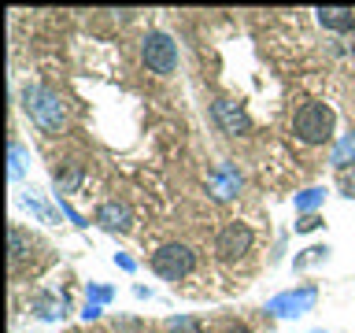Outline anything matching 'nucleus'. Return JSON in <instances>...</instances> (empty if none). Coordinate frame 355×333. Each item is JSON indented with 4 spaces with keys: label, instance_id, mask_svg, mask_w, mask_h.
<instances>
[{
    "label": "nucleus",
    "instance_id": "f257e3e1",
    "mask_svg": "<svg viewBox=\"0 0 355 333\" xmlns=\"http://www.w3.org/2000/svg\"><path fill=\"white\" fill-rule=\"evenodd\" d=\"M22 111L30 115V122L44 133H60L67 126V104L63 96L49 85H26L22 89Z\"/></svg>",
    "mask_w": 355,
    "mask_h": 333
},
{
    "label": "nucleus",
    "instance_id": "f03ea898",
    "mask_svg": "<svg viewBox=\"0 0 355 333\" xmlns=\"http://www.w3.org/2000/svg\"><path fill=\"white\" fill-rule=\"evenodd\" d=\"M333 119H337V115H333L329 104H318V100L300 104L296 115H293L296 141H304V144H326L333 137Z\"/></svg>",
    "mask_w": 355,
    "mask_h": 333
},
{
    "label": "nucleus",
    "instance_id": "7ed1b4c3",
    "mask_svg": "<svg viewBox=\"0 0 355 333\" xmlns=\"http://www.w3.org/2000/svg\"><path fill=\"white\" fill-rule=\"evenodd\" d=\"M193 266H196V252L182 241H171V244H163V248L152 252V271L159 274L163 282H178V278L193 274Z\"/></svg>",
    "mask_w": 355,
    "mask_h": 333
},
{
    "label": "nucleus",
    "instance_id": "20e7f679",
    "mask_svg": "<svg viewBox=\"0 0 355 333\" xmlns=\"http://www.w3.org/2000/svg\"><path fill=\"white\" fill-rule=\"evenodd\" d=\"M141 60H144V67H148L152 74H159V78L174 74L178 71V44H174V37L163 33V30H152L148 37L141 41Z\"/></svg>",
    "mask_w": 355,
    "mask_h": 333
},
{
    "label": "nucleus",
    "instance_id": "39448f33",
    "mask_svg": "<svg viewBox=\"0 0 355 333\" xmlns=\"http://www.w3.org/2000/svg\"><path fill=\"white\" fill-rule=\"evenodd\" d=\"M318 300V289L315 285H300V289H288V293H277L266 300V315L274 318H296V315H307Z\"/></svg>",
    "mask_w": 355,
    "mask_h": 333
},
{
    "label": "nucleus",
    "instance_id": "423d86ee",
    "mask_svg": "<svg viewBox=\"0 0 355 333\" xmlns=\"http://www.w3.org/2000/svg\"><path fill=\"white\" fill-rule=\"evenodd\" d=\"M252 252V230L244 226V222H226L218 233H215V255L218 259H244V255Z\"/></svg>",
    "mask_w": 355,
    "mask_h": 333
},
{
    "label": "nucleus",
    "instance_id": "0eeeda50",
    "mask_svg": "<svg viewBox=\"0 0 355 333\" xmlns=\"http://www.w3.org/2000/svg\"><path fill=\"white\" fill-rule=\"evenodd\" d=\"M211 115H215V126L226 133V137H244V133L252 130V119H248V111H244L237 100H215L211 104Z\"/></svg>",
    "mask_w": 355,
    "mask_h": 333
},
{
    "label": "nucleus",
    "instance_id": "6e6552de",
    "mask_svg": "<svg viewBox=\"0 0 355 333\" xmlns=\"http://www.w3.org/2000/svg\"><path fill=\"white\" fill-rule=\"evenodd\" d=\"M207 193L215 196V200H222V204L233 200V196L241 193V171L233 163H218L215 171L207 174Z\"/></svg>",
    "mask_w": 355,
    "mask_h": 333
},
{
    "label": "nucleus",
    "instance_id": "1a4fd4ad",
    "mask_svg": "<svg viewBox=\"0 0 355 333\" xmlns=\"http://www.w3.org/2000/svg\"><path fill=\"white\" fill-rule=\"evenodd\" d=\"M96 222L107 233H130L133 230V211L126 204H119V200H107V204L96 207Z\"/></svg>",
    "mask_w": 355,
    "mask_h": 333
},
{
    "label": "nucleus",
    "instance_id": "9d476101",
    "mask_svg": "<svg viewBox=\"0 0 355 333\" xmlns=\"http://www.w3.org/2000/svg\"><path fill=\"white\" fill-rule=\"evenodd\" d=\"M30 311L41 322H55V318H63V300L52 296V293H37V296L30 300Z\"/></svg>",
    "mask_w": 355,
    "mask_h": 333
},
{
    "label": "nucleus",
    "instance_id": "9b49d317",
    "mask_svg": "<svg viewBox=\"0 0 355 333\" xmlns=\"http://www.w3.org/2000/svg\"><path fill=\"white\" fill-rule=\"evenodd\" d=\"M315 15L326 30H352L355 26V11L352 8H318Z\"/></svg>",
    "mask_w": 355,
    "mask_h": 333
},
{
    "label": "nucleus",
    "instance_id": "f8f14e48",
    "mask_svg": "<svg viewBox=\"0 0 355 333\" xmlns=\"http://www.w3.org/2000/svg\"><path fill=\"white\" fill-rule=\"evenodd\" d=\"M8 244H11V266H19V263L30 255V241H26V233H22L19 226H11V230H8Z\"/></svg>",
    "mask_w": 355,
    "mask_h": 333
},
{
    "label": "nucleus",
    "instance_id": "ddd939ff",
    "mask_svg": "<svg viewBox=\"0 0 355 333\" xmlns=\"http://www.w3.org/2000/svg\"><path fill=\"white\" fill-rule=\"evenodd\" d=\"M348 163H355V133H348V137H340L337 141V148H333V166H348Z\"/></svg>",
    "mask_w": 355,
    "mask_h": 333
},
{
    "label": "nucleus",
    "instance_id": "4468645a",
    "mask_svg": "<svg viewBox=\"0 0 355 333\" xmlns=\"http://www.w3.org/2000/svg\"><path fill=\"white\" fill-rule=\"evenodd\" d=\"M322 200H326V189H322V185L304 189V193L296 196V211H300V215H311V211H315V207L322 204Z\"/></svg>",
    "mask_w": 355,
    "mask_h": 333
},
{
    "label": "nucleus",
    "instance_id": "2eb2a0df",
    "mask_svg": "<svg viewBox=\"0 0 355 333\" xmlns=\"http://www.w3.org/2000/svg\"><path fill=\"white\" fill-rule=\"evenodd\" d=\"M166 333H200V322L193 315H174L166 318Z\"/></svg>",
    "mask_w": 355,
    "mask_h": 333
},
{
    "label": "nucleus",
    "instance_id": "dca6fc26",
    "mask_svg": "<svg viewBox=\"0 0 355 333\" xmlns=\"http://www.w3.org/2000/svg\"><path fill=\"white\" fill-rule=\"evenodd\" d=\"M8 155H11V178H22V171H26V152H22V144L19 141H11L8 144Z\"/></svg>",
    "mask_w": 355,
    "mask_h": 333
},
{
    "label": "nucleus",
    "instance_id": "f3484780",
    "mask_svg": "<svg viewBox=\"0 0 355 333\" xmlns=\"http://www.w3.org/2000/svg\"><path fill=\"white\" fill-rule=\"evenodd\" d=\"M78 182H82V171H78V166H67V174H55V196L71 193Z\"/></svg>",
    "mask_w": 355,
    "mask_h": 333
},
{
    "label": "nucleus",
    "instance_id": "a211bd4d",
    "mask_svg": "<svg viewBox=\"0 0 355 333\" xmlns=\"http://www.w3.org/2000/svg\"><path fill=\"white\" fill-rule=\"evenodd\" d=\"M111 296H115V293H111L107 285H89L85 289V304H107Z\"/></svg>",
    "mask_w": 355,
    "mask_h": 333
},
{
    "label": "nucleus",
    "instance_id": "6ab92c4d",
    "mask_svg": "<svg viewBox=\"0 0 355 333\" xmlns=\"http://www.w3.org/2000/svg\"><path fill=\"white\" fill-rule=\"evenodd\" d=\"M55 200H60V211H63V215H67V219H71V222H74V226H89V222H85L82 215H78V211H74L71 204H67V200H63V196H55Z\"/></svg>",
    "mask_w": 355,
    "mask_h": 333
},
{
    "label": "nucleus",
    "instance_id": "aec40b11",
    "mask_svg": "<svg viewBox=\"0 0 355 333\" xmlns=\"http://www.w3.org/2000/svg\"><path fill=\"white\" fill-rule=\"evenodd\" d=\"M322 222H318V215H300V222H296V233H311V230H318Z\"/></svg>",
    "mask_w": 355,
    "mask_h": 333
},
{
    "label": "nucleus",
    "instance_id": "412c9836",
    "mask_svg": "<svg viewBox=\"0 0 355 333\" xmlns=\"http://www.w3.org/2000/svg\"><path fill=\"white\" fill-rule=\"evenodd\" d=\"M115 266H122V271H133V266H137V263H133L130 255H122V252H115Z\"/></svg>",
    "mask_w": 355,
    "mask_h": 333
},
{
    "label": "nucleus",
    "instance_id": "4be33fe9",
    "mask_svg": "<svg viewBox=\"0 0 355 333\" xmlns=\"http://www.w3.org/2000/svg\"><path fill=\"white\" fill-rule=\"evenodd\" d=\"M82 318H85V322H89V318H100V304H85Z\"/></svg>",
    "mask_w": 355,
    "mask_h": 333
},
{
    "label": "nucleus",
    "instance_id": "5701e85b",
    "mask_svg": "<svg viewBox=\"0 0 355 333\" xmlns=\"http://www.w3.org/2000/svg\"><path fill=\"white\" fill-rule=\"evenodd\" d=\"M315 333H326V330H315Z\"/></svg>",
    "mask_w": 355,
    "mask_h": 333
}]
</instances>
